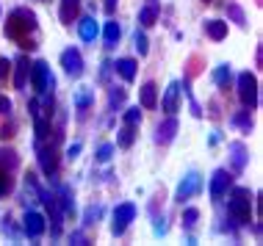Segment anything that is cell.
Masks as SVG:
<instances>
[{"label": "cell", "instance_id": "1", "mask_svg": "<svg viewBox=\"0 0 263 246\" xmlns=\"http://www.w3.org/2000/svg\"><path fill=\"white\" fill-rule=\"evenodd\" d=\"M33 31H36V17L28 9H17L9 17V23H6V36L20 42V47H33L28 42V33H33Z\"/></svg>", "mask_w": 263, "mask_h": 246}, {"label": "cell", "instance_id": "2", "mask_svg": "<svg viewBox=\"0 0 263 246\" xmlns=\"http://www.w3.org/2000/svg\"><path fill=\"white\" fill-rule=\"evenodd\" d=\"M252 213V199H250V188H233L230 194V216L238 224H247Z\"/></svg>", "mask_w": 263, "mask_h": 246}, {"label": "cell", "instance_id": "3", "mask_svg": "<svg viewBox=\"0 0 263 246\" xmlns=\"http://www.w3.org/2000/svg\"><path fill=\"white\" fill-rule=\"evenodd\" d=\"M238 97L247 108H258V80L252 72H241L238 75Z\"/></svg>", "mask_w": 263, "mask_h": 246}, {"label": "cell", "instance_id": "4", "mask_svg": "<svg viewBox=\"0 0 263 246\" xmlns=\"http://www.w3.org/2000/svg\"><path fill=\"white\" fill-rule=\"evenodd\" d=\"M31 80H33V89H36L39 94H47V91L53 89V75H50V67H47L45 61H36V64L31 67Z\"/></svg>", "mask_w": 263, "mask_h": 246}, {"label": "cell", "instance_id": "5", "mask_svg": "<svg viewBox=\"0 0 263 246\" xmlns=\"http://www.w3.org/2000/svg\"><path fill=\"white\" fill-rule=\"evenodd\" d=\"M133 216H136V208H133L130 202L119 205L117 210H114V224H111V227H114V233H117V235H122L125 230H127V224L133 221Z\"/></svg>", "mask_w": 263, "mask_h": 246}, {"label": "cell", "instance_id": "6", "mask_svg": "<svg viewBox=\"0 0 263 246\" xmlns=\"http://www.w3.org/2000/svg\"><path fill=\"white\" fill-rule=\"evenodd\" d=\"M61 67L67 69V75H72V78H81V72H83V58H81V53H78L75 47L64 50V53H61Z\"/></svg>", "mask_w": 263, "mask_h": 246}, {"label": "cell", "instance_id": "7", "mask_svg": "<svg viewBox=\"0 0 263 246\" xmlns=\"http://www.w3.org/2000/svg\"><path fill=\"white\" fill-rule=\"evenodd\" d=\"M230 182H233V177L224 172V169H219V172L211 177V196L213 199H222V196L227 194V188H230Z\"/></svg>", "mask_w": 263, "mask_h": 246}, {"label": "cell", "instance_id": "8", "mask_svg": "<svg viewBox=\"0 0 263 246\" xmlns=\"http://www.w3.org/2000/svg\"><path fill=\"white\" fill-rule=\"evenodd\" d=\"M42 199H45L47 210H50V221H53L50 233L59 235L61 233V208H59V199H55V196H47V194H42Z\"/></svg>", "mask_w": 263, "mask_h": 246}, {"label": "cell", "instance_id": "9", "mask_svg": "<svg viewBox=\"0 0 263 246\" xmlns=\"http://www.w3.org/2000/svg\"><path fill=\"white\" fill-rule=\"evenodd\" d=\"M39 163H42V169H45V174H55V169H59L55 147H45V150H39Z\"/></svg>", "mask_w": 263, "mask_h": 246}, {"label": "cell", "instance_id": "10", "mask_svg": "<svg viewBox=\"0 0 263 246\" xmlns=\"http://www.w3.org/2000/svg\"><path fill=\"white\" fill-rule=\"evenodd\" d=\"M25 233L31 238H39L42 233H45V219H42L39 213H33V210L25 216Z\"/></svg>", "mask_w": 263, "mask_h": 246}, {"label": "cell", "instance_id": "11", "mask_svg": "<svg viewBox=\"0 0 263 246\" xmlns=\"http://www.w3.org/2000/svg\"><path fill=\"white\" fill-rule=\"evenodd\" d=\"M197 191H200V177H197V174H189V177L180 182V188H177V199L183 202V199H189V196L197 194Z\"/></svg>", "mask_w": 263, "mask_h": 246}, {"label": "cell", "instance_id": "12", "mask_svg": "<svg viewBox=\"0 0 263 246\" xmlns=\"http://www.w3.org/2000/svg\"><path fill=\"white\" fill-rule=\"evenodd\" d=\"M205 33H208L213 42H222L227 36V23H222V19H208V23H205Z\"/></svg>", "mask_w": 263, "mask_h": 246}, {"label": "cell", "instance_id": "13", "mask_svg": "<svg viewBox=\"0 0 263 246\" xmlns=\"http://www.w3.org/2000/svg\"><path fill=\"white\" fill-rule=\"evenodd\" d=\"M177 94H180V83H169L166 94H163V111H169V114H175L177 111Z\"/></svg>", "mask_w": 263, "mask_h": 246}, {"label": "cell", "instance_id": "14", "mask_svg": "<svg viewBox=\"0 0 263 246\" xmlns=\"http://www.w3.org/2000/svg\"><path fill=\"white\" fill-rule=\"evenodd\" d=\"M81 11V0H61V23H72Z\"/></svg>", "mask_w": 263, "mask_h": 246}, {"label": "cell", "instance_id": "15", "mask_svg": "<svg viewBox=\"0 0 263 246\" xmlns=\"http://www.w3.org/2000/svg\"><path fill=\"white\" fill-rule=\"evenodd\" d=\"M155 102H158V89H155V83H144V86H141V108H155Z\"/></svg>", "mask_w": 263, "mask_h": 246}, {"label": "cell", "instance_id": "16", "mask_svg": "<svg viewBox=\"0 0 263 246\" xmlns=\"http://www.w3.org/2000/svg\"><path fill=\"white\" fill-rule=\"evenodd\" d=\"M175 133H177V119H166V122L158 128V141L161 144H169L175 138Z\"/></svg>", "mask_w": 263, "mask_h": 246}, {"label": "cell", "instance_id": "17", "mask_svg": "<svg viewBox=\"0 0 263 246\" xmlns=\"http://www.w3.org/2000/svg\"><path fill=\"white\" fill-rule=\"evenodd\" d=\"M114 67H117V72L122 75L125 80H133V78H136V61H133V58H119Z\"/></svg>", "mask_w": 263, "mask_h": 246}, {"label": "cell", "instance_id": "18", "mask_svg": "<svg viewBox=\"0 0 263 246\" xmlns=\"http://www.w3.org/2000/svg\"><path fill=\"white\" fill-rule=\"evenodd\" d=\"M28 67H31V64H28V58H25V55H20V58H17V64H14V69H17V75H14V86H17V89H23V86H25Z\"/></svg>", "mask_w": 263, "mask_h": 246}, {"label": "cell", "instance_id": "19", "mask_svg": "<svg viewBox=\"0 0 263 246\" xmlns=\"http://www.w3.org/2000/svg\"><path fill=\"white\" fill-rule=\"evenodd\" d=\"M97 36V23H95V17H83L81 19V39L83 42H95Z\"/></svg>", "mask_w": 263, "mask_h": 246}, {"label": "cell", "instance_id": "20", "mask_svg": "<svg viewBox=\"0 0 263 246\" xmlns=\"http://www.w3.org/2000/svg\"><path fill=\"white\" fill-rule=\"evenodd\" d=\"M230 152H233V169H236V172H241V169H244V160H247V150H244V144H241V141L230 144Z\"/></svg>", "mask_w": 263, "mask_h": 246}, {"label": "cell", "instance_id": "21", "mask_svg": "<svg viewBox=\"0 0 263 246\" xmlns=\"http://www.w3.org/2000/svg\"><path fill=\"white\" fill-rule=\"evenodd\" d=\"M133 138H136V125H125V128L119 130V138H117V144L122 147V150H127V147L133 144Z\"/></svg>", "mask_w": 263, "mask_h": 246}, {"label": "cell", "instance_id": "22", "mask_svg": "<svg viewBox=\"0 0 263 246\" xmlns=\"http://www.w3.org/2000/svg\"><path fill=\"white\" fill-rule=\"evenodd\" d=\"M155 19H158V9L155 6H147V9H141V14H139V23L141 25H155Z\"/></svg>", "mask_w": 263, "mask_h": 246}, {"label": "cell", "instance_id": "23", "mask_svg": "<svg viewBox=\"0 0 263 246\" xmlns=\"http://www.w3.org/2000/svg\"><path fill=\"white\" fill-rule=\"evenodd\" d=\"M117 39H119V25L117 23H108L105 25V45H117Z\"/></svg>", "mask_w": 263, "mask_h": 246}, {"label": "cell", "instance_id": "24", "mask_svg": "<svg viewBox=\"0 0 263 246\" xmlns=\"http://www.w3.org/2000/svg\"><path fill=\"white\" fill-rule=\"evenodd\" d=\"M61 208H64V213H75V202H72L69 188H64V191H61Z\"/></svg>", "mask_w": 263, "mask_h": 246}, {"label": "cell", "instance_id": "25", "mask_svg": "<svg viewBox=\"0 0 263 246\" xmlns=\"http://www.w3.org/2000/svg\"><path fill=\"white\" fill-rule=\"evenodd\" d=\"M213 80H216L219 86H227V83H230V67H219L216 72H213Z\"/></svg>", "mask_w": 263, "mask_h": 246}, {"label": "cell", "instance_id": "26", "mask_svg": "<svg viewBox=\"0 0 263 246\" xmlns=\"http://www.w3.org/2000/svg\"><path fill=\"white\" fill-rule=\"evenodd\" d=\"M197 219H200V210L197 208H189L186 213H183V224H186V227H194Z\"/></svg>", "mask_w": 263, "mask_h": 246}, {"label": "cell", "instance_id": "27", "mask_svg": "<svg viewBox=\"0 0 263 246\" xmlns=\"http://www.w3.org/2000/svg\"><path fill=\"white\" fill-rule=\"evenodd\" d=\"M227 14H230V17L236 19L238 25H244V23H247V19H244V11H241V6H236V3H230V6H227Z\"/></svg>", "mask_w": 263, "mask_h": 246}, {"label": "cell", "instance_id": "28", "mask_svg": "<svg viewBox=\"0 0 263 246\" xmlns=\"http://www.w3.org/2000/svg\"><path fill=\"white\" fill-rule=\"evenodd\" d=\"M141 122V111L139 108H127L125 111V125H139Z\"/></svg>", "mask_w": 263, "mask_h": 246}, {"label": "cell", "instance_id": "29", "mask_svg": "<svg viewBox=\"0 0 263 246\" xmlns=\"http://www.w3.org/2000/svg\"><path fill=\"white\" fill-rule=\"evenodd\" d=\"M11 191V177H9V172H0V196H6Z\"/></svg>", "mask_w": 263, "mask_h": 246}, {"label": "cell", "instance_id": "30", "mask_svg": "<svg viewBox=\"0 0 263 246\" xmlns=\"http://www.w3.org/2000/svg\"><path fill=\"white\" fill-rule=\"evenodd\" d=\"M0 166H9V169L17 166V158H14V152H3V150H0Z\"/></svg>", "mask_w": 263, "mask_h": 246}, {"label": "cell", "instance_id": "31", "mask_svg": "<svg viewBox=\"0 0 263 246\" xmlns=\"http://www.w3.org/2000/svg\"><path fill=\"white\" fill-rule=\"evenodd\" d=\"M9 72H11V61L9 58H0V83H6Z\"/></svg>", "mask_w": 263, "mask_h": 246}, {"label": "cell", "instance_id": "32", "mask_svg": "<svg viewBox=\"0 0 263 246\" xmlns=\"http://www.w3.org/2000/svg\"><path fill=\"white\" fill-rule=\"evenodd\" d=\"M236 125H241V128H247V130H250V128H252L250 111H244V114H238V116H236Z\"/></svg>", "mask_w": 263, "mask_h": 246}, {"label": "cell", "instance_id": "33", "mask_svg": "<svg viewBox=\"0 0 263 246\" xmlns=\"http://www.w3.org/2000/svg\"><path fill=\"white\" fill-rule=\"evenodd\" d=\"M108 100H111V105H114V108H117V105H122V100H125V91H122V89H119V91H117V89H114V91H111V97H108Z\"/></svg>", "mask_w": 263, "mask_h": 246}, {"label": "cell", "instance_id": "34", "mask_svg": "<svg viewBox=\"0 0 263 246\" xmlns=\"http://www.w3.org/2000/svg\"><path fill=\"white\" fill-rule=\"evenodd\" d=\"M111 152H114V147H111V144H103L100 150H97V160H108Z\"/></svg>", "mask_w": 263, "mask_h": 246}, {"label": "cell", "instance_id": "35", "mask_svg": "<svg viewBox=\"0 0 263 246\" xmlns=\"http://www.w3.org/2000/svg\"><path fill=\"white\" fill-rule=\"evenodd\" d=\"M136 50L141 55H147V36H144V33H136Z\"/></svg>", "mask_w": 263, "mask_h": 246}, {"label": "cell", "instance_id": "36", "mask_svg": "<svg viewBox=\"0 0 263 246\" xmlns=\"http://www.w3.org/2000/svg\"><path fill=\"white\" fill-rule=\"evenodd\" d=\"M86 102H89V91H81L78 94V108H86Z\"/></svg>", "mask_w": 263, "mask_h": 246}, {"label": "cell", "instance_id": "37", "mask_svg": "<svg viewBox=\"0 0 263 246\" xmlns=\"http://www.w3.org/2000/svg\"><path fill=\"white\" fill-rule=\"evenodd\" d=\"M0 111H3V114H9V111H11V102L6 100V97H0Z\"/></svg>", "mask_w": 263, "mask_h": 246}, {"label": "cell", "instance_id": "38", "mask_svg": "<svg viewBox=\"0 0 263 246\" xmlns=\"http://www.w3.org/2000/svg\"><path fill=\"white\" fill-rule=\"evenodd\" d=\"M114 9H117V0H105V14H114Z\"/></svg>", "mask_w": 263, "mask_h": 246}, {"label": "cell", "instance_id": "39", "mask_svg": "<svg viewBox=\"0 0 263 246\" xmlns=\"http://www.w3.org/2000/svg\"><path fill=\"white\" fill-rule=\"evenodd\" d=\"M78 152H81V144H72V147H69V150H67V155H69V158H75Z\"/></svg>", "mask_w": 263, "mask_h": 246}, {"label": "cell", "instance_id": "40", "mask_svg": "<svg viewBox=\"0 0 263 246\" xmlns=\"http://www.w3.org/2000/svg\"><path fill=\"white\" fill-rule=\"evenodd\" d=\"M205 3H211V0H205Z\"/></svg>", "mask_w": 263, "mask_h": 246}]
</instances>
